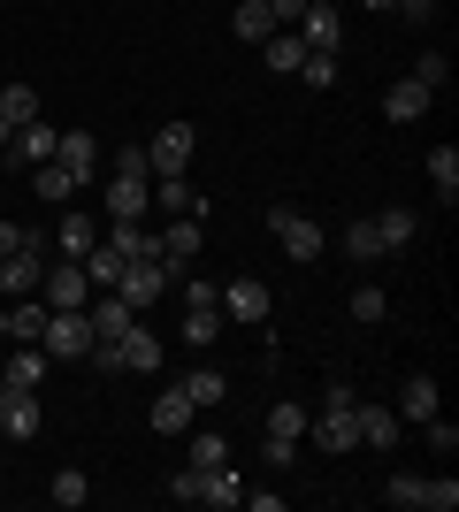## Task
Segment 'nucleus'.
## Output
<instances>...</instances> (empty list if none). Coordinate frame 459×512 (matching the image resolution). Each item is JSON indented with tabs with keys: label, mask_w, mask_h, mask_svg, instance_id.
Here are the masks:
<instances>
[{
	"label": "nucleus",
	"mask_w": 459,
	"mask_h": 512,
	"mask_svg": "<svg viewBox=\"0 0 459 512\" xmlns=\"http://www.w3.org/2000/svg\"><path fill=\"white\" fill-rule=\"evenodd\" d=\"M39 352H46L54 367H77V360H92V314H85V306H46Z\"/></svg>",
	"instance_id": "1"
},
{
	"label": "nucleus",
	"mask_w": 459,
	"mask_h": 512,
	"mask_svg": "<svg viewBox=\"0 0 459 512\" xmlns=\"http://www.w3.org/2000/svg\"><path fill=\"white\" fill-rule=\"evenodd\" d=\"M383 505H398V512H452L459 482L452 474H444V482H429V474H391V482H383Z\"/></svg>",
	"instance_id": "2"
},
{
	"label": "nucleus",
	"mask_w": 459,
	"mask_h": 512,
	"mask_svg": "<svg viewBox=\"0 0 459 512\" xmlns=\"http://www.w3.org/2000/svg\"><path fill=\"white\" fill-rule=\"evenodd\" d=\"M352 406H360V398H352L345 383H329V398H322V421H306V436H314L322 451H352V444H360V428H352Z\"/></svg>",
	"instance_id": "3"
},
{
	"label": "nucleus",
	"mask_w": 459,
	"mask_h": 512,
	"mask_svg": "<svg viewBox=\"0 0 459 512\" xmlns=\"http://www.w3.org/2000/svg\"><path fill=\"white\" fill-rule=\"evenodd\" d=\"M192 146H199V130H192V123H161V130L146 138L153 176H192Z\"/></svg>",
	"instance_id": "4"
},
{
	"label": "nucleus",
	"mask_w": 459,
	"mask_h": 512,
	"mask_svg": "<svg viewBox=\"0 0 459 512\" xmlns=\"http://www.w3.org/2000/svg\"><path fill=\"white\" fill-rule=\"evenodd\" d=\"M268 237H276L291 260H322V222H306L299 207H268Z\"/></svg>",
	"instance_id": "5"
},
{
	"label": "nucleus",
	"mask_w": 459,
	"mask_h": 512,
	"mask_svg": "<svg viewBox=\"0 0 459 512\" xmlns=\"http://www.w3.org/2000/svg\"><path fill=\"white\" fill-rule=\"evenodd\" d=\"M39 276H46V237H31V245H16L0 260V291L8 299H39Z\"/></svg>",
	"instance_id": "6"
},
{
	"label": "nucleus",
	"mask_w": 459,
	"mask_h": 512,
	"mask_svg": "<svg viewBox=\"0 0 459 512\" xmlns=\"http://www.w3.org/2000/svg\"><path fill=\"white\" fill-rule=\"evenodd\" d=\"M115 291H123L131 306H153V299H169V291H176V276H169V260H123Z\"/></svg>",
	"instance_id": "7"
},
{
	"label": "nucleus",
	"mask_w": 459,
	"mask_h": 512,
	"mask_svg": "<svg viewBox=\"0 0 459 512\" xmlns=\"http://www.w3.org/2000/svg\"><path fill=\"white\" fill-rule=\"evenodd\" d=\"M39 299H46V306H92V276H85V260H46Z\"/></svg>",
	"instance_id": "8"
},
{
	"label": "nucleus",
	"mask_w": 459,
	"mask_h": 512,
	"mask_svg": "<svg viewBox=\"0 0 459 512\" xmlns=\"http://www.w3.org/2000/svg\"><path fill=\"white\" fill-rule=\"evenodd\" d=\"M291 31H299L306 54H337V46H345V16H337L329 0H306V16L291 23Z\"/></svg>",
	"instance_id": "9"
},
{
	"label": "nucleus",
	"mask_w": 459,
	"mask_h": 512,
	"mask_svg": "<svg viewBox=\"0 0 459 512\" xmlns=\"http://www.w3.org/2000/svg\"><path fill=\"white\" fill-rule=\"evenodd\" d=\"M0 428H8L16 444L46 436V406H39V390H0Z\"/></svg>",
	"instance_id": "10"
},
{
	"label": "nucleus",
	"mask_w": 459,
	"mask_h": 512,
	"mask_svg": "<svg viewBox=\"0 0 459 512\" xmlns=\"http://www.w3.org/2000/svg\"><path fill=\"white\" fill-rule=\"evenodd\" d=\"M268 306H276V299H268V283H261V276L222 283V321H253V329H261V321H268Z\"/></svg>",
	"instance_id": "11"
},
{
	"label": "nucleus",
	"mask_w": 459,
	"mask_h": 512,
	"mask_svg": "<svg viewBox=\"0 0 459 512\" xmlns=\"http://www.w3.org/2000/svg\"><path fill=\"white\" fill-rule=\"evenodd\" d=\"M54 161H62V169L77 176V184H92L108 153H100V138H92V130H62V138H54Z\"/></svg>",
	"instance_id": "12"
},
{
	"label": "nucleus",
	"mask_w": 459,
	"mask_h": 512,
	"mask_svg": "<svg viewBox=\"0 0 459 512\" xmlns=\"http://www.w3.org/2000/svg\"><path fill=\"white\" fill-rule=\"evenodd\" d=\"M199 214H176L169 230H161V260H169V276H192V260H199Z\"/></svg>",
	"instance_id": "13"
},
{
	"label": "nucleus",
	"mask_w": 459,
	"mask_h": 512,
	"mask_svg": "<svg viewBox=\"0 0 459 512\" xmlns=\"http://www.w3.org/2000/svg\"><path fill=\"white\" fill-rule=\"evenodd\" d=\"M46 245H54L62 260H85L92 245H100V222H92L85 207H62V222H54V237H46Z\"/></svg>",
	"instance_id": "14"
},
{
	"label": "nucleus",
	"mask_w": 459,
	"mask_h": 512,
	"mask_svg": "<svg viewBox=\"0 0 459 512\" xmlns=\"http://www.w3.org/2000/svg\"><path fill=\"white\" fill-rule=\"evenodd\" d=\"M153 207V176H115L108 184V222H146Z\"/></svg>",
	"instance_id": "15"
},
{
	"label": "nucleus",
	"mask_w": 459,
	"mask_h": 512,
	"mask_svg": "<svg viewBox=\"0 0 459 512\" xmlns=\"http://www.w3.org/2000/svg\"><path fill=\"white\" fill-rule=\"evenodd\" d=\"M192 421H199V406L184 398V383L153 398V428H161V436H192Z\"/></svg>",
	"instance_id": "16"
},
{
	"label": "nucleus",
	"mask_w": 459,
	"mask_h": 512,
	"mask_svg": "<svg viewBox=\"0 0 459 512\" xmlns=\"http://www.w3.org/2000/svg\"><path fill=\"white\" fill-rule=\"evenodd\" d=\"M153 199L169 214H199V222H207V192H199L192 176H153Z\"/></svg>",
	"instance_id": "17"
},
{
	"label": "nucleus",
	"mask_w": 459,
	"mask_h": 512,
	"mask_svg": "<svg viewBox=\"0 0 459 512\" xmlns=\"http://www.w3.org/2000/svg\"><path fill=\"white\" fill-rule=\"evenodd\" d=\"M398 413H406V421H429V413H444V398H437V375H406V383H398Z\"/></svg>",
	"instance_id": "18"
},
{
	"label": "nucleus",
	"mask_w": 459,
	"mask_h": 512,
	"mask_svg": "<svg viewBox=\"0 0 459 512\" xmlns=\"http://www.w3.org/2000/svg\"><path fill=\"white\" fill-rule=\"evenodd\" d=\"M46 367H54V360H46L39 344H16V360L0 367V390H39V383H46Z\"/></svg>",
	"instance_id": "19"
},
{
	"label": "nucleus",
	"mask_w": 459,
	"mask_h": 512,
	"mask_svg": "<svg viewBox=\"0 0 459 512\" xmlns=\"http://www.w3.org/2000/svg\"><path fill=\"white\" fill-rule=\"evenodd\" d=\"M199 505H245V482H238L230 459H222V467H199Z\"/></svg>",
	"instance_id": "20"
},
{
	"label": "nucleus",
	"mask_w": 459,
	"mask_h": 512,
	"mask_svg": "<svg viewBox=\"0 0 459 512\" xmlns=\"http://www.w3.org/2000/svg\"><path fill=\"white\" fill-rule=\"evenodd\" d=\"M429 100H437V92H421L414 77H398V85L383 92V115H391V123H421V115H429Z\"/></svg>",
	"instance_id": "21"
},
{
	"label": "nucleus",
	"mask_w": 459,
	"mask_h": 512,
	"mask_svg": "<svg viewBox=\"0 0 459 512\" xmlns=\"http://www.w3.org/2000/svg\"><path fill=\"white\" fill-rule=\"evenodd\" d=\"M352 428H360V444H375V451L398 444V413L391 406H352Z\"/></svg>",
	"instance_id": "22"
},
{
	"label": "nucleus",
	"mask_w": 459,
	"mask_h": 512,
	"mask_svg": "<svg viewBox=\"0 0 459 512\" xmlns=\"http://www.w3.org/2000/svg\"><path fill=\"white\" fill-rule=\"evenodd\" d=\"M184 337L207 352V344L222 337V299H184Z\"/></svg>",
	"instance_id": "23"
},
{
	"label": "nucleus",
	"mask_w": 459,
	"mask_h": 512,
	"mask_svg": "<svg viewBox=\"0 0 459 512\" xmlns=\"http://www.w3.org/2000/svg\"><path fill=\"white\" fill-rule=\"evenodd\" d=\"M368 222H375V237H383V253L414 245V230H421V214H414V207H383V214H368Z\"/></svg>",
	"instance_id": "24"
},
{
	"label": "nucleus",
	"mask_w": 459,
	"mask_h": 512,
	"mask_svg": "<svg viewBox=\"0 0 459 512\" xmlns=\"http://www.w3.org/2000/svg\"><path fill=\"white\" fill-rule=\"evenodd\" d=\"M31 192L54 199V207H69V199H77V176H69L62 161H31Z\"/></svg>",
	"instance_id": "25"
},
{
	"label": "nucleus",
	"mask_w": 459,
	"mask_h": 512,
	"mask_svg": "<svg viewBox=\"0 0 459 512\" xmlns=\"http://www.w3.org/2000/svg\"><path fill=\"white\" fill-rule=\"evenodd\" d=\"M306 421H314V413H306L299 398H276V406H268V421H261V436H284V444H299Z\"/></svg>",
	"instance_id": "26"
},
{
	"label": "nucleus",
	"mask_w": 459,
	"mask_h": 512,
	"mask_svg": "<svg viewBox=\"0 0 459 512\" xmlns=\"http://www.w3.org/2000/svg\"><path fill=\"white\" fill-rule=\"evenodd\" d=\"M54 138H62V130H46L39 115H31V123H16V138H8V153H23V161H54Z\"/></svg>",
	"instance_id": "27"
},
{
	"label": "nucleus",
	"mask_w": 459,
	"mask_h": 512,
	"mask_svg": "<svg viewBox=\"0 0 459 512\" xmlns=\"http://www.w3.org/2000/svg\"><path fill=\"white\" fill-rule=\"evenodd\" d=\"M261 62H268V69H284V77H299V62H306L299 31H268V39H261Z\"/></svg>",
	"instance_id": "28"
},
{
	"label": "nucleus",
	"mask_w": 459,
	"mask_h": 512,
	"mask_svg": "<svg viewBox=\"0 0 459 512\" xmlns=\"http://www.w3.org/2000/svg\"><path fill=\"white\" fill-rule=\"evenodd\" d=\"M184 398H192V406H222V398H230V375H222V367H192V375H184Z\"/></svg>",
	"instance_id": "29"
},
{
	"label": "nucleus",
	"mask_w": 459,
	"mask_h": 512,
	"mask_svg": "<svg viewBox=\"0 0 459 512\" xmlns=\"http://www.w3.org/2000/svg\"><path fill=\"white\" fill-rule=\"evenodd\" d=\"M429 184H437V199H444V207L459 199V153H452V146H437V153H429Z\"/></svg>",
	"instance_id": "30"
},
{
	"label": "nucleus",
	"mask_w": 459,
	"mask_h": 512,
	"mask_svg": "<svg viewBox=\"0 0 459 512\" xmlns=\"http://www.w3.org/2000/svg\"><path fill=\"white\" fill-rule=\"evenodd\" d=\"M230 31H238V39H253V46H261L268 31H276V16H268L261 0H238V16H230Z\"/></svg>",
	"instance_id": "31"
},
{
	"label": "nucleus",
	"mask_w": 459,
	"mask_h": 512,
	"mask_svg": "<svg viewBox=\"0 0 459 512\" xmlns=\"http://www.w3.org/2000/svg\"><path fill=\"white\" fill-rule=\"evenodd\" d=\"M46 497H54V505H62V512H77V505H85V497H92V482H85V474H77V467H62V474H54V482H46Z\"/></svg>",
	"instance_id": "32"
},
{
	"label": "nucleus",
	"mask_w": 459,
	"mask_h": 512,
	"mask_svg": "<svg viewBox=\"0 0 459 512\" xmlns=\"http://www.w3.org/2000/svg\"><path fill=\"white\" fill-rule=\"evenodd\" d=\"M39 115V92L31 85H0V123H31Z\"/></svg>",
	"instance_id": "33"
},
{
	"label": "nucleus",
	"mask_w": 459,
	"mask_h": 512,
	"mask_svg": "<svg viewBox=\"0 0 459 512\" xmlns=\"http://www.w3.org/2000/svg\"><path fill=\"white\" fill-rule=\"evenodd\" d=\"M345 253H352V260H383V237H375L368 214H360V222H345Z\"/></svg>",
	"instance_id": "34"
},
{
	"label": "nucleus",
	"mask_w": 459,
	"mask_h": 512,
	"mask_svg": "<svg viewBox=\"0 0 459 512\" xmlns=\"http://www.w3.org/2000/svg\"><path fill=\"white\" fill-rule=\"evenodd\" d=\"M222 459H230V444L215 428H192V467H222Z\"/></svg>",
	"instance_id": "35"
},
{
	"label": "nucleus",
	"mask_w": 459,
	"mask_h": 512,
	"mask_svg": "<svg viewBox=\"0 0 459 512\" xmlns=\"http://www.w3.org/2000/svg\"><path fill=\"white\" fill-rule=\"evenodd\" d=\"M299 77H306L314 92H329V85H337V54H306V62H299Z\"/></svg>",
	"instance_id": "36"
},
{
	"label": "nucleus",
	"mask_w": 459,
	"mask_h": 512,
	"mask_svg": "<svg viewBox=\"0 0 459 512\" xmlns=\"http://www.w3.org/2000/svg\"><path fill=\"white\" fill-rule=\"evenodd\" d=\"M383 314H391V299H383L375 283H360V291H352V321H383Z\"/></svg>",
	"instance_id": "37"
},
{
	"label": "nucleus",
	"mask_w": 459,
	"mask_h": 512,
	"mask_svg": "<svg viewBox=\"0 0 459 512\" xmlns=\"http://www.w3.org/2000/svg\"><path fill=\"white\" fill-rule=\"evenodd\" d=\"M444 77H452V62H444V54H421V62H414V85H421V92H444Z\"/></svg>",
	"instance_id": "38"
},
{
	"label": "nucleus",
	"mask_w": 459,
	"mask_h": 512,
	"mask_svg": "<svg viewBox=\"0 0 459 512\" xmlns=\"http://www.w3.org/2000/svg\"><path fill=\"white\" fill-rule=\"evenodd\" d=\"M108 169H115V176H153V161H146V146H115Z\"/></svg>",
	"instance_id": "39"
},
{
	"label": "nucleus",
	"mask_w": 459,
	"mask_h": 512,
	"mask_svg": "<svg viewBox=\"0 0 459 512\" xmlns=\"http://www.w3.org/2000/svg\"><path fill=\"white\" fill-rule=\"evenodd\" d=\"M261 459H268V467H276V474H284L291 459H299V444H284V436H261Z\"/></svg>",
	"instance_id": "40"
},
{
	"label": "nucleus",
	"mask_w": 459,
	"mask_h": 512,
	"mask_svg": "<svg viewBox=\"0 0 459 512\" xmlns=\"http://www.w3.org/2000/svg\"><path fill=\"white\" fill-rule=\"evenodd\" d=\"M169 497H176V505H199V467H184V474H176V482H169Z\"/></svg>",
	"instance_id": "41"
},
{
	"label": "nucleus",
	"mask_w": 459,
	"mask_h": 512,
	"mask_svg": "<svg viewBox=\"0 0 459 512\" xmlns=\"http://www.w3.org/2000/svg\"><path fill=\"white\" fill-rule=\"evenodd\" d=\"M31 237H39V230H23V222H0V260L16 253V245H31Z\"/></svg>",
	"instance_id": "42"
},
{
	"label": "nucleus",
	"mask_w": 459,
	"mask_h": 512,
	"mask_svg": "<svg viewBox=\"0 0 459 512\" xmlns=\"http://www.w3.org/2000/svg\"><path fill=\"white\" fill-rule=\"evenodd\" d=\"M261 8H268V16H276V31H284V23H299V16H306V0H261Z\"/></svg>",
	"instance_id": "43"
},
{
	"label": "nucleus",
	"mask_w": 459,
	"mask_h": 512,
	"mask_svg": "<svg viewBox=\"0 0 459 512\" xmlns=\"http://www.w3.org/2000/svg\"><path fill=\"white\" fill-rule=\"evenodd\" d=\"M398 16H414V23H429V16H437V0H398Z\"/></svg>",
	"instance_id": "44"
},
{
	"label": "nucleus",
	"mask_w": 459,
	"mask_h": 512,
	"mask_svg": "<svg viewBox=\"0 0 459 512\" xmlns=\"http://www.w3.org/2000/svg\"><path fill=\"white\" fill-rule=\"evenodd\" d=\"M8 138H16V123H0V146H8Z\"/></svg>",
	"instance_id": "45"
},
{
	"label": "nucleus",
	"mask_w": 459,
	"mask_h": 512,
	"mask_svg": "<svg viewBox=\"0 0 459 512\" xmlns=\"http://www.w3.org/2000/svg\"><path fill=\"white\" fill-rule=\"evenodd\" d=\"M368 8H375V16H383V8H398V0H368Z\"/></svg>",
	"instance_id": "46"
},
{
	"label": "nucleus",
	"mask_w": 459,
	"mask_h": 512,
	"mask_svg": "<svg viewBox=\"0 0 459 512\" xmlns=\"http://www.w3.org/2000/svg\"><path fill=\"white\" fill-rule=\"evenodd\" d=\"M0 444H8V428H0Z\"/></svg>",
	"instance_id": "47"
}]
</instances>
